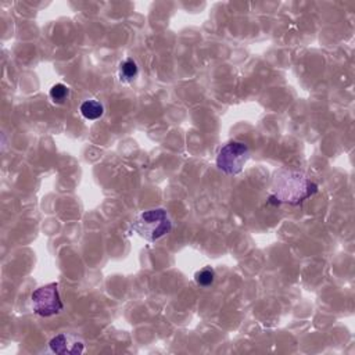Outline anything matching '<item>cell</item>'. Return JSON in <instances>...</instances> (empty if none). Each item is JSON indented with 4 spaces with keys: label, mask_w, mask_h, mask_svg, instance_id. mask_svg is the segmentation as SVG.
Masks as SVG:
<instances>
[{
    "label": "cell",
    "mask_w": 355,
    "mask_h": 355,
    "mask_svg": "<svg viewBox=\"0 0 355 355\" xmlns=\"http://www.w3.org/2000/svg\"><path fill=\"white\" fill-rule=\"evenodd\" d=\"M275 191L269 196V202L279 205L280 202L298 204L318 191V184L298 172L283 171L275 178Z\"/></svg>",
    "instance_id": "obj_1"
},
{
    "label": "cell",
    "mask_w": 355,
    "mask_h": 355,
    "mask_svg": "<svg viewBox=\"0 0 355 355\" xmlns=\"http://www.w3.org/2000/svg\"><path fill=\"white\" fill-rule=\"evenodd\" d=\"M132 227L143 239L155 241L171 232L172 222L164 208H155L141 212L133 222Z\"/></svg>",
    "instance_id": "obj_2"
},
{
    "label": "cell",
    "mask_w": 355,
    "mask_h": 355,
    "mask_svg": "<svg viewBox=\"0 0 355 355\" xmlns=\"http://www.w3.org/2000/svg\"><path fill=\"white\" fill-rule=\"evenodd\" d=\"M250 157V150L245 143L232 140L219 148L216 154V166L226 175H237Z\"/></svg>",
    "instance_id": "obj_3"
},
{
    "label": "cell",
    "mask_w": 355,
    "mask_h": 355,
    "mask_svg": "<svg viewBox=\"0 0 355 355\" xmlns=\"http://www.w3.org/2000/svg\"><path fill=\"white\" fill-rule=\"evenodd\" d=\"M31 301H32L33 312L43 318L57 315L64 308L58 294L57 283H49L42 287H37L31 294Z\"/></svg>",
    "instance_id": "obj_4"
},
{
    "label": "cell",
    "mask_w": 355,
    "mask_h": 355,
    "mask_svg": "<svg viewBox=\"0 0 355 355\" xmlns=\"http://www.w3.org/2000/svg\"><path fill=\"white\" fill-rule=\"evenodd\" d=\"M49 348L58 355H79L85 351V344L76 336L60 333L50 340Z\"/></svg>",
    "instance_id": "obj_5"
},
{
    "label": "cell",
    "mask_w": 355,
    "mask_h": 355,
    "mask_svg": "<svg viewBox=\"0 0 355 355\" xmlns=\"http://www.w3.org/2000/svg\"><path fill=\"white\" fill-rule=\"evenodd\" d=\"M79 111L83 118H86L89 121H96L103 116L104 105L97 100H86L80 104Z\"/></svg>",
    "instance_id": "obj_6"
},
{
    "label": "cell",
    "mask_w": 355,
    "mask_h": 355,
    "mask_svg": "<svg viewBox=\"0 0 355 355\" xmlns=\"http://www.w3.org/2000/svg\"><path fill=\"white\" fill-rule=\"evenodd\" d=\"M137 73H139V67L133 58H126L121 61L118 68V76L121 82L129 83L137 76Z\"/></svg>",
    "instance_id": "obj_7"
},
{
    "label": "cell",
    "mask_w": 355,
    "mask_h": 355,
    "mask_svg": "<svg viewBox=\"0 0 355 355\" xmlns=\"http://www.w3.org/2000/svg\"><path fill=\"white\" fill-rule=\"evenodd\" d=\"M50 98L55 104H64L69 97V87L64 83H55L50 89Z\"/></svg>",
    "instance_id": "obj_8"
},
{
    "label": "cell",
    "mask_w": 355,
    "mask_h": 355,
    "mask_svg": "<svg viewBox=\"0 0 355 355\" xmlns=\"http://www.w3.org/2000/svg\"><path fill=\"white\" fill-rule=\"evenodd\" d=\"M194 280L198 286H202V287H208L214 283L215 280V270L211 268V266H205L200 270L196 272L194 275Z\"/></svg>",
    "instance_id": "obj_9"
}]
</instances>
